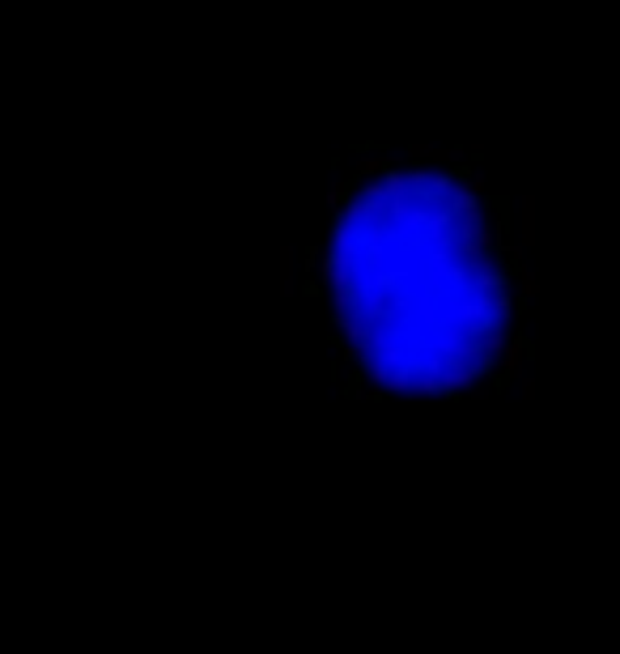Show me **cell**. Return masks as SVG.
Masks as SVG:
<instances>
[{"instance_id":"1","label":"cell","mask_w":620,"mask_h":654,"mask_svg":"<svg viewBox=\"0 0 620 654\" xmlns=\"http://www.w3.org/2000/svg\"><path fill=\"white\" fill-rule=\"evenodd\" d=\"M285 289L366 404H476L535 374V213L480 149L340 153Z\"/></svg>"}]
</instances>
